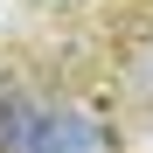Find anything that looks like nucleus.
Wrapping results in <instances>:
<instances>
[{
    "mask_svg": "<svg viewBox=\"0 0 153 153\" xmlns=\"http://www.w3.org/2000/svg\"><path fill=\"white\" fill-rule=\"evenodd\" d=\"M28 153H111V139L97 132L91 118H76V111L35 105V125H28Z\"/></svg>",
    "mask_w": 153,
    "mask_h": 153,
    "instance_id": "nucleus-1",
    "label": "nucleus"
},
{
    "mask_svg": "<svg viewBox=\"0 0 153 153\" xmlns=\"http://www.w3.org/2000/svg\"><path fill=\"white\" fill-rule=\"evenodd\" d=\"M28 125H35V97L0 91V153H28Z\"/></svg>",
    "mask_w": 153,
    "mask_h": 153,
    "instance_id": "nucleus-2",
    "label": "nucleus"
},
{
    "mask_svg": "<svg viewBox=\"0 0 153 153\" xmlns=\"http://www.w3.org/2000/svg\"><path fill=\"white\" fill-rule=\"evenodd\" d=\"M132 84H139V91H153V49H139V56H132Z\"/></svg>",
    "mask_w": 153,
    "mask_h": 153,
    "instance_id": "nucleus-3",
    "label": "nucleus"
}]
</instances>
